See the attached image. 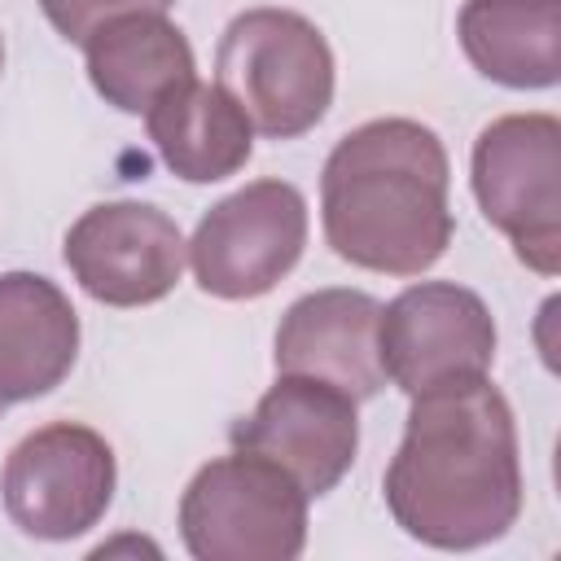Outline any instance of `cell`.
Here are the masks:
<instances>
[{"mask_svg": "<svg viewBox=\"0 0 561 561\" xmlns=\"http://www.w3.org/2000/svg\"><path fill=\"white\" fill-rule=\"evenodd\" d=\"M0 70H4V39H0Z\"/></svg>", "mask_w": 561, "mask_h": 561, "instance_id": "obj_17", "label": "cell"}, {"mask_svg": "<svg viewBox=\"0 0 561 561\" xmlns=\"http://www.w3.org/2000/svg\"><path fill=\"white\" fill-rule=\"evenodd\" d=\"M386 508L425 548L469 552L522 517L517 421L486 377L412 394L403 443L381 478Z\"/></svg>", "mask_w": 561, "mask_h": 561, "instance_id": "obj_1", "label": "cell"}, {"mask_svg": "<svg viewBox=\"0 0 561 561\" xmlns=\"http://www.w3.org/2000/svg\"><path fill=\"white\" fill-rule=\"evenodd\" d=\"M377 359L408 399L478 381L495 364L491 307L456 280H416L377 311Z\"/></svg>", "mask_w": 561, "mask_h": 561, "instance_id": "obj_8", "label": "cell"}, {"mask_svg": "<svg viewBox=\"0 0 561 561\" xmlns=\"http://www.w3.org/2000/svg\"><path fill=\"white\" fill-rule=\"evenodd\" d=\"M381 302L364 289H316L289 302L276 329V373H307L342 386L355 403L381 394L386 373L377 359Z\"/></svg>", "mask_w": 561, "mask_h": 561, "instance_id": "obj_11", "label": "cell"}, {"mask_svg": "<svg viewBox=\"0 0 561 561\" xmlns=\"http://www.w3.org/2000/svg\"><path fill=\"white\" fill-rule=\"evenodd\" d=\"M0 412H4V399H0Z\"/></svg>", "mask_w": 561, "mask_h": 561, "instance_id": "obj_18", "label": "cell"}, {"mask_svg": "<svg viewBox=\"0 0 561 561\" xmlns=\"http://www.w3.org/2000/svg\"><path fill=\"white\" fill-rule=\"evenodd\" d=\"M83 66L96 96L123 114H145L171 88L197 79L193 44L167 13H123L101 22L83 39Z\"/></svg>", "mask_w": 561, "mask_h": 561, "instance_id": "obj_13", "label": "cell"}, {"mask_svg": "<svg viewBox=\"0 0 561 561\" xmlns=\"http://www.w3.org/2000/svg\"><path fill=\"white\" fill-rule=\"evenodd\" d=\"M451 167L434 127L373 118L346 131L320 171V219L329 250L364 272L421 276L456 232L447 202Z\"/></svg>", "mask_w": 561, "mask_h": 561, "instance_id": "obj_2", "label": "cell"}, {"mask_svg": "<svg viewBox=\"0 0 561 561\" xmlns=\"http://www.w3.org/2000/svg\"><path fill=\"white\" fill-rule=\"evenodd\" d=\"M61 259L88 298L105 307H149L180 285L188 241L162 206L96 202L70 224Z\"/></svg>", "mask_w": 561, "mask_h": 561, "instance_id": "obj_9", "label": "cell"}, {"mask_svg": "<svg viewBox=\"0 0 561 561\" xmlns=\"http://www.w3.org/2000/svg\"><path fill=\"white\" fill-rule=\"evenodd\" d=\"M79 359V316L57 280L0 272V399L26 403L57 390Z\"/></svg>", "mask_w": 561, "mask_h": 561, "instance_id": "obj_12", "label": "cell"}, {"mask_svg": "<svg viewBox=\"0 0 561 561\" xmlns=\"http://www.w3.org/2000/svg\"><path fill=\"white\" fill-rule=\"evenodd\" d=\"M469 66L517 92L561 79V0H465L456 18Z\"/></svg>", "mask_w": 561, "mask_h": 561, "instance_id": "obj_15", "label": "cell"}, {"mask_svg": "<svg viewBox=\"0 0 561 561\" xmlns=\"http://www.w3.org/2000/svg\"><path fill=\"white\" fill-rule=\"evenodd\" d=\"M482 219L513 241V254L539 272H561V123L552 114L491 118L469 158Z\"/></svg>", "mask_w": 561, "mask_h": 561, "instance_id": "obj_5", "label": "cell"}, {"mask_svg": "<svg viewBox=\"0 0 561 561\" xmlns=\"http://www.w3.org/2000/svg\"><path fill=\"white\" fill-rule=\"evenodd\" d=\"M215 83L267 140L307 136L333 105V48L294 9H245L224 26Z\"/></svg>", "mask_w": 561, "mask_h": 561, "instance_id": "obj_3", "label": "cell"}, {"mask_svg": "<svg viewBox=\"0 0 561 561\" xmlns=\"http://www.w3.org/2000/svg\"><path fill=\"white\" fill-rule=\"evenodd\" d=\"M175 0H39L53 31L70 44H83L101 22L123 13H167Z\"/></svg>", "mask_w": 561, "mask_h": 561, "instance_id": "obj_16", "label": "cell"}, {"mask_svg": "<svg viewBox=\"0 0 561 561\" xmlns=\"http://www.w3.org/2000/svg\"><path fill=\"white\" fill-rule=\"evenodd\" d=\"M149 140L162 167L188 184H219L237 175L254 153V127L245 110L219 88L188 79L145 110Z\"/></svg>", "mask_w": 561, "mask_h": 561, "instance_id": "obj_14", "label": "cell"}, {"mask_svg": "<svg viewBox=\"0 0 561 561\" xmlns=\"http://www.w3.org/2000/svg\"><path fill=\"white\" fill-rule=\"evenodd\" d=\"M307 491L267 456L232 447L180 495V539L197 561H294L307 548Z\"/></svg>", "mask_w": 561, "mask_h": 561, "instance_id": "obj_4", "label": "cell"}, {"mask_svg": "<svg viewBox=\"0 0 561 561\" xmlns=\"http://www.w3.org/2000/svg\"><path fill=\"white\" fill-rule=\"evenodd\" d=\"M232 447L276 460L311 500L329 495L359 451L355 399L307 373H276L250 416L232 421Z\"/></svg>", "mask_w": 561, "mask_h": 561, "instance_id": "obj_10", "label": "cell"}, {"mask_svg": "<svg viewBox=\"0 0 561 561\" xmlns=\"http://www.w3.org/2000/svg\"><path fill=\"white\" fill-rule=\"evenodd\" d=\"M114 482V447L83 421H53L9 451L0 500L22 535L66 543L105 517Z\"/></svg>", "mask_w": 561, "mask_h": 561, "instance_id": "obj_7", "label": "cell"}, {"mask_svg": "<svg viewBox=\"0 0 561 561\" xmlns=\"http://www.w3.org/2000/svg\"><path fill=\"white\" fill-rule=\"evenodd\" d=\"M307 245V197L289 180H254L219 197L188 237V263L210 298L272 294Z\"/></svg>", "mask_w": 561, "mask_h": 561, "instance_id": "obj_6", "label": "cell"}]
</instances>
